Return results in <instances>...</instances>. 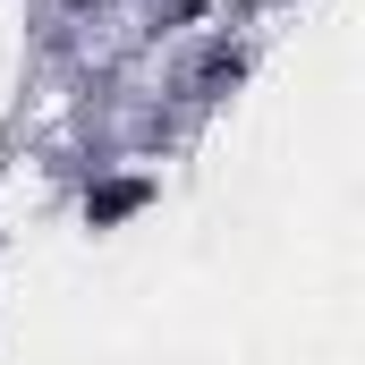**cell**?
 <instances>
[{"label": "cell", "mask_w": 365, "mask_h": 365, "mask_svg": "<svg viewBox=\"0 0 365 365\" xmlns=\"http://www.w3.org/2000/svg\"><path fill=\"white\" fill-rule=\"evenodd\" d=\"M247 68H255V43H230V34H221V43L195 60V93H204V102H221V93L247 86Z\"/></svg>", "instance_id": "7a4b0ae2"}, {"label": "cell", "mask_w": 365, "mask_h": 365, "mask_svg": "<svg viewBox=\"0 0 365 365\" xmlns=\"http://www.w3.org/2000/svg\"><path fill=\"white\" fill-rule=\"evenodd\" d=\"M153 195H162V179H145V170H93L77 212H86V230H128L136 212H153Z\"/></svg>", "instance_id": "6da1fadb"}]
</instances>
